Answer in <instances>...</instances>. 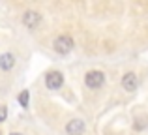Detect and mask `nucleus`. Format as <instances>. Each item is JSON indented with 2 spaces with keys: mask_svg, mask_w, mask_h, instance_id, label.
<instances>
[{
  "mask_svg": "<svg viewBox=\"0 0 148 135\" xmlns=\"http://www.w3.org/2000/svg\"><path fill=\"white\" fill-rule=\"evenodd\" d=\"M53 47H54V51L60 53V55H68L73 49V40L69 36H58L56 40H54Z\"/></svg>",
  "mask_w": 148,
  "mask_h": 135,
  "instance_id": "nucleus-1",
  "label": "nucleus"
},
{
  "mask_svg": "<svg viewBox=\"0 0 148 135\" xmlns=\"http://www.w3.org/2000/svg\"><path fill=\"white\" fill-rule=\"evenodd\" d=\"M84 83H86L88 88H99L101 84L105 83V73L103 71H98V69L88 71L86 77H84Z\"/></svg>",
  "mask_w": 148,
  "mask_h": 135,
  "instance_id": "nucleus-2",
  "label": "nucleus"
},
{
  "mask_svg": "<svg viewBox=\"0 0 148 135\" xmlns=\"http://www.w3.org/2000/svg\"><path fill=\"white\" fill-rule=\"evenodd\" d=\"M45 84H47L49 90H58V88L64 84V75L60 71H51L45 77Z\"/></svg>",
  "mask_w": 148,
  "mask_h": 135,
  "instance_id": "nucleus-3",
  "label": "nucleus"
},
{
  "mask_svg": "<svg viewBox=\"0 0 148 135\" xmlns=\"http://www.w3.org/2000/svg\"><path fill=\"white\" fill-rule=\"evenodd\" d=\"M122 86H124V90H127V92H135L139 88V77L131 71L126 73V75L122 77Z\"/></svg>",
  "mask_w": 148,
  "mask_h": 135,
  "instance_id": "nucleus-4",
  "label": "nucleus"
},
{
  "mask_svg": "<svg viewBox=\"0 0 148 135\" xmlns=\"http://www.w3.org/2000/svg\"><path fill=\"white\" fill-rule=\"evenodd\" d=\"M84 130H86V126H84V122L79 120V118L68 122V126H66V132H68V135H83Z\"/></svg>",
  "mask_w": 148,
  "mask_h": 135,
  "instance_id": "nucleus-5",
  "label": "nucleus"
},
{
  "mask_svg": "<svg viewBox=\"0 0 148 135\" xmlns=\"http://www.w3.org/2000/svg\"><path fill=\"white\" fill-rule=\"evenodd\" d=\"M40 21H41V15L38 13V11H26V13L23 15V23H25L28 28H36Z\"/></svg>",
  "mask_w": 148,
  "mask_h": 135,
  "instance_id": "nucleus-6",
  "label": "nucleus"
},
{
  "mask_svg": "<svg viewBox=\"0 0 148 135\" xmlns=\"http://www.w3.org/2000/svg\"><path fill=\"white\" fill-rule=\"evenodd\" d=\"M13 66H15V56L11 55V53H4V55H0V69L10 71Z\"/></svg>",
  "mask_w": 148,
  "mask_h": 135,
  "instance_id": "nucleus-7",
  "label": "nucleus"
},
{
  "mask_svg": "<svg viewBox=\"0 0 148 135\" xmlns=\"http://www.w3.org/2000/svg\"><path fill=\"white\" fill-rule=\"evenodd\" d=\"M28 99H30V96H28V92H26V90H23L21 94H19V103H21L23 107L28 105Z\"/></svg>",
  "mask_w": 148,
  "mask_h": 135,
  "instance_id": "nucleus-8",
  "label": "nucleus"
},
{
  "mask_svg": "<svg viewBox=\"0 0 148 135\" xmlns=\"http://www.w3.org/2000/svg\"><path fill=\"white\" fill-rule=\"evenodd\" d=\"M6 116H8V109H6V105H0V122L6 120Z\"/></svg>",
  "mask_w": 148,
  "mask_h": 135,
  "instance_id": "nucleus-9",
  "label": "nucleus"
},
{
  "mask_svg": "<svg viewBox=\"0 0 148 135\" xmlns=\"http://www.w3.org/2000/svg\"><path fill=\"white\" fill-rule=\"evenodd\" d=\"M137 120L139 122H135V128H137V130H141L143 126H148V118H146V120H145V118H137Z\"/></svg>",
  "mask_w": 148,
  "mask_h": 135,
  "instance_id": "nucleus-10",
  "label": "nucleus"
},
{
  "mask_svg": "<svg viewBox=\"0 0 148 135\" xmlns=\"http://www.w3.org/2000/svg\"><path fill=\"white\" fill-rule=\"evenodd\" d=\"M11 135H21V133H11Z\"/></svg>",
  "mask_w": 148,
  "mask_h": 135,
  "instance_id": "nucleus-11",
  "label": "nucleus"
}]
</instances>
